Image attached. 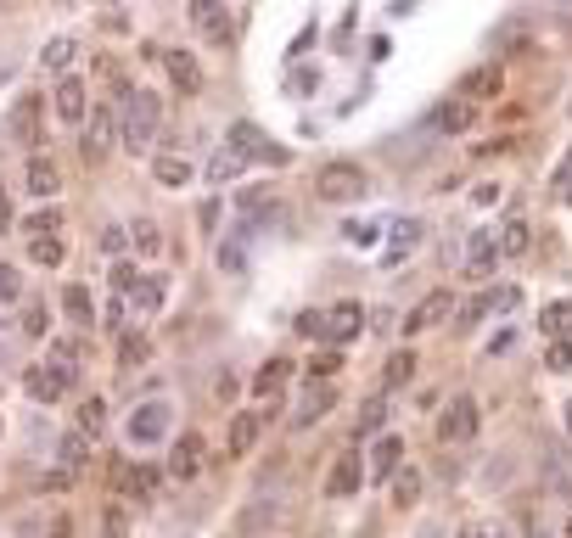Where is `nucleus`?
I'll return each instance as SVG.
<instances>
[{
  "mask_svg": "<svg viewBox=\"0 0 572 538\" xmlns=\"http://www.w3.org/2000/svg\"><path fill=\"white\" fill-rule=\"evenodd\" d=\"M544 365H550V370H572V342H567V337H550V348H544Z\"/></svg>",
  "mask_w": 572,
  "mask_h": 538,
  "instance_id": "42",
  "label": "nucleus"
},
{
  "mask_svg": "<svg viewBox=\"0 0 572 538\" xmlns=\"http://www.w3.org/2000/svg\"><path fill=\"white\" fill-rule=\"evenodd\" d=\"M51 107H57L62 124H85V85L73 73H62V85L51 90Z\"/></svg>",
  "mask_w": 572,
  "mask_h": 538,
  "instance_id": "16",
  "label": "nucleus"
},
{
  "mask_svg": "<svg viewBox=\"0 0 572 538\" xmlns=\"http://www.w3.org/2000/svg\"><path fill=\"white\" fill-rule=\"evenodd\" d=\"M494 236H500V258H522L528 253V241H533V230H528V219H505Z\"/></svg>",
  "mask_w": 572,
  "mask_h": 538,
  "instance_id": "26",
  "label": "nucleus"
},
{
  "mask_svg": "<svg viewBox=\"0 0 572 538\" xmlns=\"http://www.w3.org/2000/svg\"><path fill=\"white\" fill-rule=\"evenodd\" d=\"M23 387H29L34 404H57V398L68 393V387H62V376L51 365H29V370H23Z\"/></svg>",
  "mask_w": 572,
  "mask_h": 538,
  "instance_id": "18",
  "label": "nucleus"
},
{
  "mask_svg": "<svg viewBox=\"0 0 572 538\" xmlns=\"http://www.w3.org/2000/svg\"><path fill=\"white\" fill-rule=\"evenodd\" d=\"M449 309H455V298H449L444 286H438V292H427V298L415 303V314H404V331H410V337H415V331H432Z\"/></svg>",
  "mask_w": 572,
  "mask_h": 538,
  "instance_id": "14",
  "label": "nucleus"
},
{
  "mask_svg": "<svg viewBox=\"0 0 572 538\" xmlns=\"http://www.w3.org/2000/svg\"><path fill=\"white\" fill-rule=\"evenodd\" d=\"M101 326H107V331H124V303H107V314H101Z\"/></svg>",
  "mask_w": 572,
  "mask_h": 538,
  "instance_id": "51",
  "label": "nucleus"
},
{
  "mask_svg": "<svg viewBox=\"0 0 572 538\" xmlns=\"http://www.w3.org/2000/svg\"><path fill=\"white\" fill-rule=\"evenodd\" d=\"M242 174H247V157H236L230 146L219 157H208V185H230V180H242Z\"/></svg>",
  "mask_w": 572,
  "mask_h": 538,
  "instance_id": "28",
  "label": "nucleus"
},
{
  "mask_svg": "<svg viewBox=\"0 0 572 538\" xmlns=\"http://www.w3.org/2000/svg\"><path fill=\"white\" fill-rule=\"evenodd\" d=\"M415 494H421V471L404 466L399 482H393V505H415Z\"/></svg>",
  "mask_w": 572,
  "mask_h": 538,
  "instance_id": "41",
  "label": "nucleus"
},
{
  "mask_svg": "<svg viewBox=\"0 0 572 538\" xmlns=\"http://www.w3.org/2000/svg\"><path fill=\"white\" fill-rule=\"evenodd\" d=\"M23 331H29V337H45V331H51V314H45V309H29V314H23Z\"/></svg>",
  "mask_w": 572,
  "mask_h": 538,
  "instance_id": "46",
  "label": "nucleus"
},
{
  "mask_svg": "<svg viewBox=\"0 0 572 538\" xmlns=\"http://www.w3.org/2000/svg\"><path fill=\"white\" fill-rule=\"evenodd\" d=\"M399 466H404V438L382 432V438H376V449H371V460H365V477H371V482H387Z\"/></svg>",
  "mask_w": 572,
  "mask_h": 538,
  "instance_id": "11",
  "label": "nucleus"
},
{
  "mask_svg": "<svg viewBox=\"0 0 572 538\" xmlns=\"http://www.w3.org/2000/svg\"><path fill=\"white\" fill-rule=\"evenodd\" d=\"M135 281H141V269L129 264V258H118V264H113V286H135Z\"/></svg>",
  "mask_w": 572,
  "mask_h": 538,
  "instance_id": "49",
  "label": "nucleus"
},
{
  "mask_svg": "<svg viewBox=\"0 0 572 538\" xmlns=\"http://www.w3.org/2000/svg\"><path fill=\"white\" fill-rule=\"evenodd\" d=\"M73 57H79V45H73V40H62V34H57V40H45V51H40V62H45L51 73H62Z\"/></svg>",
  "mask_w": 572,
  "mask_h": 538,
  "instance_id": "37",
  "label": "nucleus"
},
{
  "mask_svg": "<svg viewBox=\"0 0 572 538\" xmlns=\"http://www.w3.org/2000/svg\"><path fill=\"white\" fill-rule=\"evenodd\" d=\"M331 404H337V387H331V382H315L309 393H303V404L292 410V426H315L320 415L331 410Z\"/></svg>",
  "mask_w": 572,
  "mask_h": 538,
  "instance_id": "20",
  "label": "nucleus"
},
{
  "mask_svg": "<svg viewBox=\"0 0 572 538\" xmlns=\"http://www.w3.org/2000/svg\"><path fill=\"white\" fill-rule=\"evenodd\" d=\"M158 225H152V219H135V247H141V253H158Z\"/></svg>",
  "mask_w": 572,
  "mask_h": 538,
  "instance_id": "44",
  "label": "nucleus"
},
{
  "mask_svg": "<svg viewBox=\"0 0 572 538\" xmlns=\"http://www.w3.org/2000/svg\"><path fill=\"white\" fill-rule=\"evenodd\" d=\"M348 241H359V247H365V241H382V225H365V219H354V225H348Z\"/></svg>",
  "mask_w": 572,
  "mask_h": 538,
  "instance_id": "47",
  "label": "nucleus"
},
{
  "mask_svg": "<svg viewBox=\"0 0 572 538\" xmlns=\"http://www.w3.org/2000/svg\"><path fill=\"white\" fill-rule=\"evenodd\" d=\"M382 382H387V387H404V382H415V354H410V348H399V354H393V359L382 365Z\"/></svg>",
  "mask_w": 572,
  "mask_h": 538,
  "instance_id": "35",
  "label": "nucleus"
},
{
  "mask_svg": "<svg viewBox=\"0 0 572 538\" xmlns=\"http://www.w3.org/2000/svg\"><path fill=\"white\" fill-rule=\"evenodd\" d=\"M460 264H466V275H472V281H488V275L500 269V236H494V230H472V236H466V258H460Z\"/></svg>",
  "mask_w": 572,
  "mask_h": 538,
  "instance_id": "8",
  "label": "nucleus"
},
{
  "mask_svg": "<svg viewBox=\"0 0 572 538\" xmlns=\"http://www.w3.org/2000/svg\"><path fill=\"white\" fill-rule=\"evenodd\" d=\"M556 191H572V152L561 157V169H556Z\"/></svg>",
  "mask_w": 572,
  "mask_h": 538,
  "instance_id": "54",
  "label": "nucleus"
},
{
  "mask_svg": "<svg viewBox=\"0 0 572 538\" xmlns=\"http://www.w3.org/2000/svg\"><path fill=\"white\" fill-rule=\"evenodd\" d=\"M253 443H258V415H236V421H230V454L242 460Z\"/></svg>",
  "mask_w": 572,
  "mask_h": 538,
  "instance_id": "34",
  "label": "nucleus"
},
{
  "mask_svg": "<svg viewBox=\"0 0 572 538\" xmlns=\"http://www.w3.org/2000/svg\"><path fill=\"white\" fill-rule=\"evenodd\" d=\"M477 426H483V410H477V398H472V393H460V398H449L444 421H438V438H444L449 449H460V443H472V438H477Z\"/></svg>",
  "mask_w": 572,
  "mask_h": 538,
  "instance_id": "3",
  "label": "nucleus"
},
{
  "mask_svg": "<svg viewBox=\"0 0 572 538\" xmlns=\"http://www.w3.org/2000/svg\"><path fill=\"white\" fill-rule=\"evenodd\" d=\"M45 365H51V370H57V376H62V387H73V382H79V342H51V354H45Z\"/></svg>",
  "mask_w": 572,
  "mask_h": 538,
  "instance_id": "25",
  "label": "nucleus"
},
{
  "mask_svg": "<svg viewBox=\"0 0 572 538\" xmlns=\"http://www.w3.org/2000/svg\"><path fill=\"white\" fill-rule=\"evenodd\" d=\"M169 404H163V398H146L141 410L129 415V443H135V449H152V443H163L169 438Z\"/></svg>",
  "mask_w": 572,
  "mask_h": 538,
  "instance_id": "6",
  "label": "nucleus"
},
{
  "mask_svg": "<svg viewBox=\"0 0 572 538\" xmlns=\"http://www.w3.org/2000/svg\"><path fill=\"white\" fill-rule=\"evenodd\" d=\"M146 354H152V337H146V331H118V365L124 370L146 365Z\"/></svg>",
  "mask_w": 572,
  "mask_h": 538,
  "instance_id": "27",
  "label": "nucleus"
},
{
  "mask_svg": "<svg viewBox=\"0 0 572 538\" xmlns=\"http://www.w3.org/2000/svg\"><path fill=\"white\" fill-rule=\"evenodd\" d=\"M62 314H68L73 326H90V320H96V303H90L85 286H62Z\"/></svg>",
  "mask_w": 572,
  "mask_h": 538,
  "instance_id": "29",
  "label": "nucleus"
},
{
  "mask_svg": "<svg viewBox=\"0 0 572 538\" xmlns=\"http://www.w3.org/2000/svg\"><path fill=\"white\" fill-rule=\"evenodd\" d=\"M51 538H73V522L62 516V522H51Z\"/></svg>",
  "mask_w": 572,
  "mask_h": 538,
  "instance_id": "56",
  "label": "nucleus"
},
{
  "mask_svg": "<svg viewBox=\"0 0 572 538\" xmlns=\"http://www.w3.org/2000/svg\"><path fill=\"white\" fill-rule=\"evenodd\" d=\"M337 370H343V348H337V342H331V348H320V354L309 359V376H315V382H331Z\"/></svg>",
  "mask_w": 572,
  "mask_h": 538,
  "instance_id": "38",
  "label": "nucleus"
},
{
  "mask_svg": "<svg viewBox=\"0 0 572 538\" xmlns=\"http://www.w3.org/2000/svg\"><path fill=\"white\" fill-rule=\"evenodd\" d=\"M421 236H427V230H421V219H393V247H387V264L399 269L404 258L421 247Z\"/></svg>",
  "mask_w": 572,
  "mask_h": 538,
  "instance_id": "22",
  "label": "nucleus"
},
{
  "mask_svg": "<svg viewBox=\"0 0 572 538\" xmlns=\"http://www.w3.org/2000/svg\"><path fill=\"white\" fill-rule=\"evenodd\" d=\"M359 482H365V460H359V449H343L337 460H331V471H326V494L348 499V494H359Z\"/></svg>",
  "mask_w": 572,
  "mask_h": 538,
  "instance_id": "9",
  "label": "nucleus"
},
{
  "mask_svg": "<svg viewBox=\"0 0 572 538\" xmlns=\"http://www.w3.org/2000/svg\"><path fill=\"white\" fill-rule=\"evenodd\" d=\"M387 410H393V404H387V398H371V404H365V410H359L354 432H359V438H371V432H382V426H387Z\"/></svg>",
  "mask_w": 572,
  "mask_h": 538,
  "instance_id": "36",
  "label": "nucleus"
},
{
  "mask_svg": "<svg viewBox=\"0 0 572 538\" xmlns=\"http://www.w3.org/2000/svg\"><path fill=\"white\" fill-rule=\"evenodd\" d=\"M169 477H174V482H197V477H202V438H197V432H186V438H174Z\"/></svg>",
  "mask_w": 572,
  "mask_h": 538,
  "instance_id": "12",
  "label": "nucleus"
},
{
  "mask_svg": "<svg viewBox=\"0 0 572 538\" xmlns=\"http://www.w3.org/2000/svg\"><path fill=\"white\" fill-rule=\"evenodd\" d=\"M539 326H544V337H572V298H561V303H544Z\"/></svg>",
  "mask_w": 572,
  "mask_h": 538,
  "instance_id": "30",
  "label": "nucleus"
},
{
  "mask_svg": "<svg viewBox=\"0 0 572 538\" xmlns=\"http://www.w3.org/2000/svg\"><path fill=\"white\" fill-rule=\"evenodd\" d=\"M12 225H17V219H12V197H6V185H0V236H6Z\"/></svg>",
  "mask_w": 572,
  "mask_h": 538,
  "instance_id": "53",
  "label": "nucleus"
},
{
  "mask_svg": "<svg viewBox=\"0 0 572 538\" xmlns=\"http://www.w3.org/2000/svg\"><path fill=\"white\" fill-rule=\"evenodd\" d=\"M12 135H17V146H40V101L34 96H23L12 107Z\"/></svg>",
  "mask_w": 572,
  "mask_h": 538,
  "instance_id": "23",
  "label": "nucleus"
},
{
  "mask_svg": "<svg viewBox=\"0 0 572 538\" xmlns=\"http://www.w3.org/2000/svg\"><path fill=\"white\" fill-rule=\"evenodd\" d=\"M113 135H118V118L101 107V113L90 118V135H85V163H101V152H113Z\"/></svg>",
  "mask_w": 572,
  "mask_h": 538,
  "instance_id": "21",
  "label": "nucleus"
},
{
  "mask_svg": "<svg viewBox=\"0 0 572 538\" xmlns=\"http://www.w3.org/2000/svg\"><path fill=\"white\" fill-rule=\"evenodd\" d=\"M158 488H163V471L158 466H118V494L124 499H158Z\"/></svg>",
  "mask_w": 572,
  "mask_h": 538,
  "instance_id": "10",
  "label": "nucleus"
},
{
  "mask_svg": "<svg viewBox=\"0 0 572 538\" xmlns=\"http://www.w3.org/2000/svg\"><path fill=\"white\" fill-rule=\"evenodd\" d=\"M57 225H62V219H57L51 208H45V213H29V219H23V230H29V236H51Z\"/></svg>",
  "mask_w": 572,
  "mask_h": 538,
  "instance_id": "45",
  "label": "nucleus"
},
{
  "mask_svg": "<svg viewBox=\"0 0 572 538\" xmlns=\"http://www.w3.org/2000/svg\"><path fill=\"white\" fill-rule=\"evenodd\" d=\"M472 118H477V107H472L466 96L438 101V107L421 118V135H432V141H449V135H466V129H472Z\"/></svg>",
  "mask_w": 572,
  "mask_h": 538,
  "instance_id": "4",
  "label": "nucleus"
},
{
  "mask_svg": "<svg viewBox=\"0 0 572 538\" xmlns=\"http://www.w3.org/2000/svg\"><path fill=\"white\" fill-rule=\"evenodd\" d=\"M29 258H34V264H45V269H51V264H62V258H68V247H62V236H57V230H51V236H29Z\"/></svg>",
  "mask_w": 572,
  "mask_h": 538,
  "instance_id": "32",
  "label": "nucleus"
},
{
  "mask_svg": "<svg viewBox=\"0 0 572 538\" xmlns=\"http://www.w3.org/2000/svg\"><path fill=\"white\" fill-rule=\"evenodd\" d=\"M511 342H516V331H500V337L488 342V359H494V354H505V348H511Z\"/></svg>",
  "mask_w": 572,
  "mask_h": 538,
  "instance_id": "55",
  "label": "nucleus"
},
{
  "mask_svg": "<svg viewBox=\"0 0 572 538\" xmlns=\"http://www.w3.org/2000/svg\"><path fill=\"white\" fill-rule=\"evenodd\" d=\"M242 264H247V247H242V236H236V241H225V247H219V269L242 275Z\"/></svg>",
  "mask_w": 572,
  "mask_h": 538,
  "instance_id": "43",
  "label": "nucleus"
},
{
  "mask_svg": "<svg viewBox=\"0 0 572 538\" xmlns=\"http://www.w3.org/2000/svg\"><path fill=\"white\" fill-rule=\"evenodd\" d=\"M460 538H483V533H460Z\"/></svg>",
  "mask_w": 572,
  "mask_h": 538,
  "instance_id": "59",
  "label": "nucleus"
},
{
  "mask_svg": "<svg viewBox=\"0 0 572 538\" xmlns=\"http://www.w3.org/2000/svg\"><path fill=\"white\" fill-rule=\"evenodd\" d=\"M225 146H230L236 157H247V163H264V169H281V163H286V146H275L264 129H258V124H242V118L230 124Z\"/></svg>",
  "mask_w": 572,
  "mask_h": 538,
  "instance_id": "2",
  "label": "nucleus"
},
{
  "mask_svg": "<svg viewBox=\"0 0 572 538\" xmlns=\"http://www.w3.org/2000/svg\"><path fill=\"white\" fill-rule=\"evenodd\" d=\"M158 101L146 96V90H129L124 96V124H118V135H124L129 152H152V135H158Z\"/></svg>",
  "mask_w": 572,
  "mask_h": 538,
  "instance_id": "1",
  "label": "nucleus"
},
{
  "mask_svg": "<svg viewBox=\"0 0 572 538\" xmlns=\"http://www.w3.org/2000/svg\"><path fill=\"white\" fill-rule=\"evenodd\" d=\"M57 185H62L57 163H51L45 152H34L29 169H23V191H29V197H57Z\"/></svg>",
  "mask_w": 572,
  "mask_h": 538,
  "instance_id": "17",
  "label": "nucleus"
},
{
  "mask_svg": "<svg viewBox=\"0 0 572 538\" xmlns=\"http://www.w3.org/2000/svg\"><path fill=\"white\" fill-rule=\"evenodd\" d=\"M163 68H169L174 90H186V96H197V90H202V68H197L191 51H163Z\"/></svg>",
  "mask_w": 572,
  "mask_h": 538,
  "instance_id": "19",
  "label": "nucleus"
},
{
  "mask_svg": "<svg viewBox=\"0 0 572 538\" xmlns=\"http://www.w3.org/2000/svg\"><path fill=\"white\" fill-rule=\"evenodd\" d=\"M152 174H158V185H169V191L191 185V163H186V157H158V163H152Z\"/></svg>",
  "mask_w": 572,
  "mask_h": 538,
  "instance_id": "31",
  "label": "nucleus"
},
{
  "mask_svg": "<svg viewBox=\"0 0 572 538\" xmlns=\"http://www.w3.org/2000/svg\"><path fill=\"white\" fill-rule=\"evenodd\" d=\"M500 90H505L500 62H483V68H472L466 79H460V96H466V101H494Z\"/></svg>",
  "mask_w": 572,
  "mask_h": 538,
  "instance_id": "15",
  "label": "nucleus"
},
{
  "mask_svg": "<svg viewBox=\"0 0 572 538\" xmlns=\"http://www.w3.org/2000/svg\"><path fill=\"white\" fill-rule=\"evenodd\" d=\"M286 370H292L286 359H264V365H258V376H253V398H258V404H270V398L286 387Z\"/></svg>",
  "mask_w": 572,
  "mask_h": 538,
  "instance_id": "24",
  "label": "nucleus"
},
{
  "mask_svg": "<svg viewBox=\"0 0 572 538\" xmlns=\"http://www.w3.org/2000/svg\"><path fill=\"white\" fill-rule=\"evenodd\" d=\"M101 527H107V533H113V538H124V527H129V522H124V510L113 505V510H107V516H101Z\"/></svg>",
  "mask_w": 572,
  "mask_h": 538,
  "instance_id": "52",
  "label": "nucleus"
},
{
  "mask_svg": "<svg viewBox=\"0 0 572 538\" xmlns=\"http://www.w3.org/2000/svg\"><path fill=\"white\" fill-rule=\"evenodd\" d=\"M359 538H376V527H365V533H359Z\"/></svg>",
  "mask_w": 572,
  "mask_h": 538,
  "instance_id": "58",
  "label": "nucleus"
},
{
  "mask_svg": "<svg viewBox=\"0 0 572 538\" xmlns=\"http://www.w3.org/2000/svg\"><path fill=\"white\" fill-rule=\"evenodd\" d=\"M567 538H572V522H567Z\"/></svg>",
  "mask_w": 572,
  "mask_h": 538,
  "instance_id": "60",
  "label": "nucleus"
},
{
  "mask_svg": "<svg viewBox=\"0 0 572 538\" xmlns=\"http://www.w3.org/2000/svg\"><path fill=\"white\" fill-rule=\"evenodd\" d=\"M79 432H85V438H101V432H107V398H85V404H79Z\"/></svg>",
  "mask_w": 572,
  "mask_h": 538,
  "instance_id": "33",
  "label": "nucleus"
},
{
  "mask_svg": "<svg viewBox=\"0 0 572 538\" xmlns=\"http://www.w3.org/2000/svg\"><path fill=\"white\" fill-rule=\"evenodd\" d=\"M298 331L303 337H326V314H298Z\"/></svg>",
  "mask_w": 572,
  "mask_h": 538,
  "instance_id": "50",
  "label": "nucleus"
},
{
  "mask_svg": "<svg viewBox=\"0 0 572 538\" xmlns=\"http://www.w3.org/2000/svg\"><path fill=\"white\" fill-rule=\"evenodd\" d=\"M85 454H90V438L79 432V426H73L68 438H62V460H68V466L79 471V466H85Z\"/></svg>",
  "mask_w": 572,
  "mask_h": 538,
  "instance_id": "40",
  "label": "nucleus"
},
{
  "mask_svg": "<svg viewBox=\"0 0 572 538\" xmlns=\"http://www.w3.org/2000/svg\"><path fill=\"white\" fill-rule=\"evenodd\" d=\"M359 331H365V309H359V303H337V309L326 314V342H337V348H348Z\"/></svg>",
  "mask_w": 572,
  "mask_h": 538,
  "instance_id": "13",
  "label": "nucleus"
},
{
  "mask_svg": "<svg viewBox=\"0 0 572 538\" xmlns=\"http://www.w3.org/2000/svg\"><path fill=\"white\" fill-rule=\"evenodd\" d=\"M186 12H191V29H197L202 40L219 45V51H230V40H236V23H230L225 0H191Z\"/></svg>",
  "mask_w": 572,
  "mask_h": 538,
  "instance_id": "5",
  "label": "nucleus"
},
{
  "mask_svg": "<svg viewBox=\"0 0 572 538\" xmlns=\"http://www.w3.org/2000/svg\"><path fill=\"white\" fill-rule=\"evenodd\" d=\"M365 191H371V185H365V169H359V163H326V169H320V197L326 202H359Z\"/></svg>",
  "mask_w": 572,
  "mask_h": 538,
  "instance_id": "7",
  "label": "nucleus"
},
{
  "mask_svg": "<svg viewBox=\"0 0 572 538\" xmlns=\"http://www.w3.org/2000/svg\"><path fill=\"white\" fill-rule=\"evenodd\" d=\"M567 432H572V398H567Z\"/></svg>",
  "mask_w": 572,
  "mask_h": 538,
  "instance_id": "57",
  "label": "nucleus"
},
{
  "mask_svg": "<svg viewBox=\"0 0 572 538\" xmlns=\"http://www.w3.org/2000/svg\"><path fill=\"white\" fill-rule=\"evenodd\" d=\"M17 298V264H0V303Z\"/></svg>",
  "mask_w": 572,
  "mask_h": 538,
  "instance_id": "48",
  "label": "nucleus"
},
{
  "mask_svg": "<svg viewBox=\"0 0 572 538\" xmlns=\"http://www.w3.org/2000/svg\"><path fill=\"white\" fill-rule=\"evenodd\" d=\"M129 292H135V309H158V303H163V281H158V275H141Z\"/></svg>",
  "mask_w": 572,
  "mask_h": 538,
  "instance_id": "39",
  "label": "nucleus"
}]
</instances>
